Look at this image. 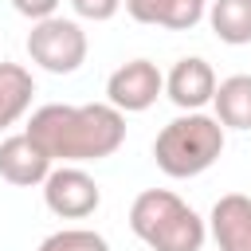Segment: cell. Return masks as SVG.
<instances>
[{"label": "cell", "mask_w": 251, "mask_h": 251, "mask_svg": "<svg viewBox=\"0 0 251 251\" xmlns=\"http://www.w3.org/2000/svg\"><path fill=\"white\" fill-rule=\"evenodd\" d=\"M47 157L51 165H86L114 157L126 141V114H118L110 102H86V106H67V102H47L27 118L24 129Z\"/></svg>", "instance_id": "1"}, {"label": "cell", "mask_w": 251, "mask_h": 251, "mask_svg": "<svg viewBox=\"0 0 251 251\" xmlns=\"http://www.w3.org/2000/svg\"><path fill=\"white\" fill-rule=\"evenodd\" d=\"M129 231L149 251H200L208 224L169 188H145L129 204Z\"/></svg>", "instance_id": "2"}, {"label": "cell", "mask_w": 251, "mask_h": 251, "mask_svg": "<svg viewBox=\"0 0 251 251\" xmlns=\"http://www.w3.org/2000/svg\"><path fill=\"white\" fill-rule=\"evenodd\" d=\"M224 153V126L212 114H180L169 126H161L157 141H153V161L165 176L173 180H188L200 176L204 169H212Z\"/></svg>", "instance_id": "3"}, {"label": "cell", "mask_w": 251, "mask_h": 251, "mask_svg": "<svg viewBox=\"0 0 251 251\" xmlns=\"http://www.w3.org/2000/svg\"><path fill=\"white\" fill-rule=\"evenodd\" d=\"M86 51H90V43H86V31L78 20L47 16V20L31 24V31H27V55L47 75H75L86 63Z\"/></svg>", "instance_id": "4"}, {"label": "cell", "mask_w": 251, "mask_h": 251, "mask_svg": "<svg viewBox=\"0 0 251 251\" xmlns=\"http://www.w3.org/2000/svg\"><path fill=\"white\" fill-rule=\"evenodd\" d=\"M43 204L59 220H86L90 212H98L102 188L82 165H59L43 180Z\"/></svg>", "instance_id": "5"}, {"label": "cell", "mask_w": 251, "mask_h": 251, "mask_svg": "<svg viewBox=\"0 0 251 251\" xmlns=\"http://www.w3.org/2000/svg\"><path fill=\"white\" fill-rule=\"evenodd\" d=\"M165 94V75L149 59H129L106 78V102L118 114H141Z\"/></svg>", "instance_id": "6"}, {"label": "cell", "mask_w": 251, "mask_h": 251, "mask_svg": "<svg viewBox=\"0 0 251 251\" xmlns=\"http://www.w3.org/2000/svg\"><path fill=\"white\" fill-rule=\"evenodd\" d=\"M165 94H169V102L180 106L184 114L204 110V106L212 102V94H216V71H212V63L200 59V55L176 59L173 71L165 75Z\"/></svg>", "instance_id": "7"}, {"label": "cell", "mask_w": 251, "mask_h": 251, "mask_svg": "<svg viewBox=\"0 0 251 251\" xmlns=\"http://www.w3.org/2000/svg\"><path fill=\"white\" fill-rule=\"evenodd\" d=\"M51 169H55L51 157H47L27 133H12V137L0 141V176H4L8 184H16V188H35V184L47 180Z\"/></svg>", "instance_id": "8"}, {"label": "cell", "mask_w": 251, "mask_h": 251, "mask_svg": "<svg viewBox=\"0 0 251 251\" xmlns=\"http://www.w3.org/2000/svg\"><path fill=\"white\" fill-rule=\"evenodd\" d=\"M208 235L216 239L220 251H251V196L243 192L220 196L208 216Z\"/></svg>", "instance_id": "9"}, {"label": "cell", "mask_w": 251, "mask_h": 251, "mask_svg": "<svg viewBox=\"0 0 251 251\" xmlns=\"http://www.w3.org/2000/svg\"><path fill=\"white\" fill-rule=\"evenodd\" d=\"M122 4L137 24L169 31H192L208 12V0H122Z\"/></svg>", "instance_id": "10"}, {"label": "cell", "mask_w": 251, "mask_h": 251, "mask_svg": "<svg viewBox=\"0 0 251 251\" xmlns=\"http://www.w3.org/2000/svg\"><path fill=\"white\" fill-rule=\"evenodd\" d=\"M31 98H35V78L27 67L20 63H0V129L16 126L27 110H31Z\"/></svg>", "instance_id": "11"}, {"label": "cell", "mask_w": 251, "mask_h": 251, "mask_svg": "<svg viewBox=\"0 0 251 251\" xmlns=\"http://www.w3.org/2000/svg\"><path fill=\"white\" fill-rule=\"evenodd\" d=\"M212 106L224 129H251V75H231L216 82Z\"/></svg>", "instance_id": "12"}, {"label": "cell", "mask_w": 251, "mask_h": 251, "mask_svg": "<svg viewBox=\"0 0 251 251\" xmlns=\"http://www.w3.org/2000/svg\"><path fill=\"white\" fill-rule=\"evenodd\" d=\"M204 16L220 43H227V47L251 43V0H212Z\"/></svg>", "instance_id": "13"}, {"label": "cell", "mask_w": 251, "mask_h": 251, "mask_svg": "<svg viewBox=\"0 0 251 251\" xmlns=\"http://www.w3.org/2000/svg\"><path fill=\"white\" fill-rule=\"evenodd\" d=\"M39 251H110V243L90 227H63V231H51L39 243Z\"/></svg>", "instance_id": "14"}, {"label": "cell", "mask_w": 251, "mask_h": 251, "mask_svg": "<svg viewBox=\"0 0 251 251\" xmlns=\"http://www.w3.org/2000/svg\"><path fill=\"white\" fill-rule=\"evenodd\" d=\"M71 8H75V16H78V20L106 24V20H114V16H118L122 0H71Z\"/></svg>", "instance_id": "15"}, {"label": "cell", "mask_w": 251, "mask_h": 251, "mask_svg": "<svg viewBox=\"0 0 251 251\" xmlns=\"http://www.w3.org/2000/svg\"><path fill=\"white\" fill-rule=\"evenodd\" d=\"M12 8H16L20 16H27L31 24H39V20H47V16H55V8H59V0H12Z\"/></svg>", "instance_id": "16"}]
</instances>
